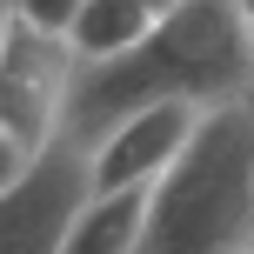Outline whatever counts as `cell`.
Segmentation results:
<instances>
[{
  "instance_id": "cell-2",
  "label": "cell",
  "mask_w": 254,
  "mask_h": 254,
  "mask_svg": "<svg viewBox=\"0 0 254 254\" xmlns=\"http://www.w3.org/2000/svg\"><path fill=\"white\" fill-rule=\"evenodd\" d=\"M140 254H254V101L194 121L154 181Z\"/></svg>"
},
{
  "instance_id": "cell-6",
  "label": "cell",
  "mask_w": 254,
  "mask_h": 254,
  "mask_svg": "<svg viewBox=\"0 0 254 254\" xmlns=\"http://www.w3.org/2000/svg\"><path fill=\"white\" fill-rule=\"evenodd\" d=\"M147 207H154V181H147V188H114V194H94V201L80 207L74 234H67V254H140Z\"/></svg>"
},
{
  "instance_id": "cell-10",
  "label": "cell",
  "mask_w": 254,
  "mask_h": 254,
  "mask_svg": "<svg viewBox=\"0 0 254 254\" xmlns=\"http://www.w3.org/2000/svg\"><path fill=\"white\" fill-rule=\"evenodd\" d=\"M241 13H248V34H254V0H241Z\"/></svg>"
},
{
  "instance_id": "cell-7",
  "label": "cell",
  "mask_w": 254,
  "mask_h": 254,
  "mask_svg": "<svg viewBox=\"0 0 254 254\" xmlns=\"http://www.w3.org/2000/svg\"><path fill=\"white\" fill-rule=\"evenodd\" d=\"M154 27H161V20H154L140 0H87L67 40H74L80 67H101V61H121V54H134L140 40L154 34Z\"/></svg>"
},
{
  "instance_id": "cell-3",
  "label": "cell",
  "mask_w": 254,
  "mask_h": 254,
  "mask_svg": "<svg viewBox=\"0 0 254 254\" xmlns=\"http://www.w3.org/2000/svg\"><path fill=\"white\" fill-rule=\"evenodd\" d=\"M0 34H7L0 40V188H7L61 134L80 54H74L67 34H47V27H34L13 7H7V27Z\"/></svg>"
},
{
  "instance_id": "cell-9",
  "label": "cell",
  "mask_w": 254,
  "mask_h": 254,
  "mask_svg": "<svg viewBox=\"0 0 254 254\" xmlns=\"http://www.w3.org/2000/svg\"><path fill=\"white\" fill-rule=\"evenodd\" d=\"M140 7H147L154 20H167V13H174V7H188V0H140Z\"/></svg>"
},
{
  "instance_id": "cell-1",
  "label": "cell",
  "mask_w": 254,
  "mask_h": 254,
  "mask_svg": "<svg viewBox=\"0 0 254 254\" xmlns=\"http://www.w3.org/2000/svg\"><path fill=\"white\" fill-rule=\"evenodd\" d=\"M167 101H188L201 114L254 101V34H248L241 0H188L134 54L80 67L61 134L101 147L121 121L147 114V107H167Z\"/></svg>"
},
{
  "instance_id": "cell-5",
  "label": "cell",
  "mask_w": 254,
  "mask_h": 254,
  "mask_svg": "<svg viewBox=\"0 0 254 254\" xmlns=\"http://www.w3.org/2000/svg\"><path fill=\"white\" fill-rule=\"evenodd\" d=\"M201 107L188 101H167V107H147V114L121 121L114 134L94 147V194H114V188H147L174 167V154L188 147Z\"/></svg>"
},
{
  "instance_id": "cell-8",
  "label": "cell",
  "mask_w": 254,
  "mask_h": 254,
  "mask_svg": "<svg viewBox=\"0 0 254 254\" xmlns=\"http://www.w3.org/2000/svg\"><path fill=\"white\" fill-rule=\"evenodd\" d=\"M13 13H27L34 27H47V34H74V20H80V7L87 0H7Z\"/></svg>"
},
{
  "instance_id": "cell-4",
  "label": "cell",
  "mask_w": 254,
  "mask_h": 254,
  "mask_svg": "<svg viewBox=\"0 0 254 254\" xmlns=\"http://www.w3.org/2000/svg\"><path fill=\"white\" fill-rule=\"evenodd\" d=\"M94 201V147L54 134L20 181L0 188V254H67L80 207Z\"/></svg>"
}]
</instances>
